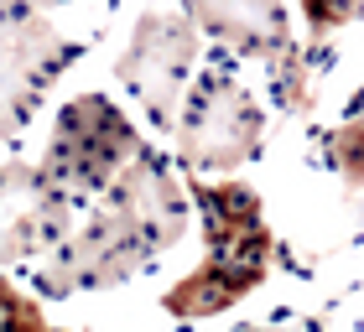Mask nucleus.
I'll list each match as a JSON object with an SVG mask.
<instances>
[{
    "mask_svg": "<svg viewBox=\"0 0 364 332\" xmlns=\"http://www.w3.org/2000/svg\"><path fill=\"white\" fill-rule=\"evenodd\" d=\"M84 31L63 26V11L31 0H0V145H16L53 104L89 52Z\"/></svg>",
    "mask_w": 364,
    "mask_h": 332,
    "instance_id": "6",
    "label": "nucleus"
},
{
    "mask_svg": "<svg viewBox=\"0 0 364 332\" xmlns=\"http://www.w3.org/2000/svg\"><path fill=\"white\" fill-rule=\"evenodd\" d=\"M203 62L208 37L182 11V0H136L109 47V89L141 114L156 140H167Z\"/></svg>",
    "mask_w": 364,
    "mask_h": 332,
    "instance_id": "4",
    "label": "nucleus"
},
{
    "mask_svg": "<svg viewBox=\"0 0 364 332\" xmlns=\"http://www.w3.org/2000/svg\"><path fill=\"white\" fill-rule=\"evenodd\" d=\"M188 182H193L203 249L177 280L156 291V311L172 322H203L240 306L266 280L276 249L266 228V203L250 182L240 177H188Z\"/></svg>",
    "mask_w": 364,
    "mask_h": 332,
    "instance_id": "2",
    "label": "nucleus"
},
{
    "mask_svg": "<svg viewBox=\"0 0 364 332\" xmlns=\"http://www.w3.org/2000/svg\"><path fill=\"white\" fill-rule=\"evenodd\" d=\"M182 11L208 37V52L240 62V68L245 62L271 68L281 52L296 47L287 0H182Z\"/></svg>",
    "mask_w": 364,
    "mask_h": 332,
    "instance_id": "7",
    "label": "nucleus"
},
{
    "mask_svg": "<svg viewBox=\"0 0 364 332\" xmlns=\"http://www.w3.org/2000/svg\"><path fill=\"white\" fill-rule=\"evenodd\" d=\"M193 223L198 208L188 172L167 151V140H146V151L78 213L68 234L26 270V280L47 301L136 286L188 244Z\"/></svg>",
    "mask_w": 364,
    "mask_h": 332,
    "instance_id": "1",
    "label": "nucleus"
},
{
    "mask_svg": "<svg viewBox=\"0 0 364 332\" xmlns=\"http://www.w3.org/2000/svg\"><path fill=\"white\" fill-rule=\"evenodd\" d=\"M266 94L240 73V62L208 52L177 109L167 151L188 177H235L266 151Z\"/></svg>",
    "mask_w": 364,
    "mask_h": 332,
    "instance_id": "5",
    "label": "nucleus"
},
{
    "mask_svg": "<svg viewBox=\"0 0 364 332\" xmlns=\"http://www.w3.org/2000/svg\"><path fill=\"white\" fill-rule=\"evenodd\" d=\"M26 270H6L0 265V327H47V317H53V301L31 286V280H21Z\"/></svg>",
    "mask_w": 364,
    "mask_h": 332,
    "instance_id": "8",
    "label": "nucleus"
},
{
    "mask_svg": "<svg viewBox=\"0 0 364 332\" xmlns=\"http://www.w3.org/2000/svg\"><path fill=\"white\" fill-rule=\"evenodd\" d=\"M364 11V0H296V16L307 26V42H328Z\"/></svg>",
    "mask_w": 364,
    "mask_h": 332,
    "instance_id": "10",
    "label": "nucleus"
},
{
    "mask_svg": "<svg viewBox=\"0 0 364 332\" xmlns=\"http://www.w3.org/2000/svg\"><path fill=\"white\" fill-rule=\"evenodd\" d=\"M31 6H47V11H73V6H84V0H31Z\"/></svg>",
    "mask_w": 364,
    "mask_h": 332,
    "instance_id": "11",
    "label": "nucleus"
},
{
    "mask_svg": "<svg viewBox=\"0 0 364 332\" xmlns=\"http://www.w3.org/2000/svg\"><path fill=\"white\" fill-rule=\"evenodd\" d=\"M328 166H333L349 187H364V114L338 120L328 130Z\"/></svg>",
    "mask_w": 364,
    "mask_h": 332,
    "instance_id": "9",
    "label": "nucleus"
},
{
    "mask_svg": "<svg viewBox=\"0 0 364 332\" xmlns=\"http://www.w3.org/2000/svg\"><path fill=\"white\" fill-rule=\"evenodd\" d=\"M146 140L156 135L109 83H84V89H68L63 99H53L31 156H37L47 187L63 192L73 208H89L146 151Z\"/></svg>",
    "mask_w": 364,
    "mask_h": 332,
    "instance_id": "3",
    "label": "nucleus"
}]
</instances>
